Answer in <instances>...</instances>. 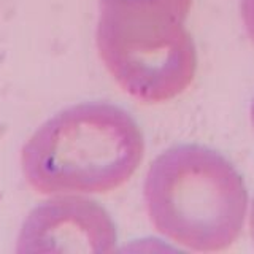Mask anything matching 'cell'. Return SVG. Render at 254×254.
<instances>
[{"mask_svg": "<svg viewBox=\"0 0 254 254\" xmlns=\"http://www.w3.org/2000/svg\"><path fill=\"white\" fill-rule=\"evenodd\" d=\"M145 141L126 110L94 102L62 110L22 149V172L42 194L110 192L129 180Z\"/></svg>", "mask_w": 254, "mask_h": 254, "instance_id": "cell-1", "label": "cell"}, {"mask_svg": "<svg viewBox=\"0 0 254 254\" xmlns=\"http://www.w3.org/2000/svg\"><path fill=\"white\" fill-rule=\"evenodd\" d=\"M145 200L154 227L194 251H222L240 235L248 192L226 157L200 145L164 151L151 164Z\"/></svg>", "mask_w": 254, "mask_h": 254, "instance_id": "cell-2", "label": "cell"}, {"mask_svg": "<svg viewBox=\"0 0 254 254\" xmlns=\"http://www.w3.org/2000/svg\"><path fill=\"white\" fill-rule=\"evenodd\" d=\"M97 48L118 84L141 102L175 99L195 76V45L185 22H141L100 14Z\"/></svg>", "mask_w": 254, "mask_h": 254, "instance_id": "cell-3", "label": "cell"}, {"mask_svg": "<svg viewBox=\"0 0 254 254\" xmlns=\"http://www.w3.org/2000/svg\"><path fill=\"white\" fill-rule=\"evenodd\" d=\"M116 227L108 211L84 197H58L30 211L22 224L21 253H111Z\"/></svg>", "mask_w": 254, "mask_h": 254, "instance_id": "cell-4", "label": "cell"}, {"mask_svg": "<svg viewBox=\"0 0 254 254\" xmlns=\"http://www.w3.org/2000/svg\"><path fill=\"white\" fill-rule=\"evenodd\" d=\"M192 0H100V14L141 22H185Z\"/></svg>", "mask_w": 254, "mask_h": 254, "instance_id": "cell-5", "label": "cell"}, {"mask_svg": "<svg viewBox=\"0 0 254 254\" xmlns=\"http://www.w3.org/2000/svg\"><path fill=\"white\" fill-rule=\"evenodd\" d=\"M242 16L248 35L254 42V0H242Z\"/></svg>", "mask_w": 254, "mask_h": 254, "instance_id": "cell-6", "label": "cell"}, {"mask_svg": "<svg viewBox=\"0 0 254 254\" xmlns=\"http://www.w3.org/2000/svg\"><path fill=\"white\" fill-rule=\"evenodd\" d=\"M250 227H251V237L254 242V198H253V205H251V216H250Z\"/></svg>", "mask_w": 254, "mask_h": 254, "instance_id": "cell-7", "label": "cell"}, {"mask_svg": "<svg viewBox=\"0 0 254 254\" xmlns=\"http://www.w3.org/2000/svg\"><path fill=\"white\" fill-rule=\"evenodd\" d=\"M251 119H253V124H254V99H253V103H251Z\"/></svg>", "mask_w": 254, "mask_h": 254, "instance_id": "cell-8", "label": "cell"}]
</instances>
